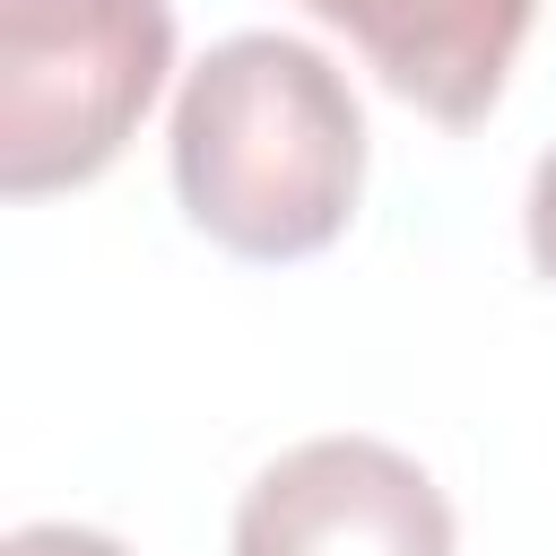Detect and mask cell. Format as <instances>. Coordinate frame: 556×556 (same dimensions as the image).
Instances as JSON below:
<instances>
[{
  "instance_id": "277c9868",
  "label": "cell",
  "mask_w": 556,
  "mask_h": 556,
  "mask_svg": "<svg viewBox=\"0 0 556 556\" xmlns=\"http://www.w3.org/2000/svg\"><path fill=\"white\" fill-rule=\"evenodd\" d=\"M295 9L339 26L365 52V70L400 104L434 113L443 130H469L495 113L539 17V0H295Z\"/></svg>"
},
{
  "instance_id": "7a4b0ae2",
  "label": "cell",
  "mask_w": 556,
  "mask_h": 556,
  "mask_svg": "<svg viewBox=\"0 0 556 556\" xmlns=\"http://www.w3.org/2000/svg\"><path fill=\"white\" fill-rule=\"evenodd\" d=\"M174 70L165 0H0V191L96 182Z\"/></svg>"
},
{
  "instance_id": "8992f818",
  "label": "cell",
  "mask_w": 556,
  "mask_h": 556,
  "mask_svg": "<svg viewBox=\"0 0 556 556\" xmlns=\"http://www.w3.org/2000/svg\"><path fill=\"white\" fill-rule=\"evenodd\" d=\"M521 235H530V261L539 278H556V148L530 165V200H521Z\"/></svg>"
},
{
  "instance_id": "3957f363",
  "label": "cell",
  "mask_w": 556,
  "mask_h": 556,
  "mask_svg": "<svg viewBox=\"0 0 556 556\" xmlns=\"http://www.w3.org/2000/svg\"><path fill=\"white\" fill-rule=\"evenodd\" d=\"M235 556H460V530L408 452L374 434H313L243 486Z\"/></svg>"
},
{
  "instance_id": "5b68a950",
  "label": "cell",
  "mask_w": 556,
  "mask_h": 556,
  "mask_svg": "<svg viewBox=\"0 0 556 556\" xmlns=\"http://www.w3.org/2000/svg\"><path fill=\"white\" fill-rule=\"evenodd\" d=\"M0 556H130V547L104 530H78V521H26V530H9Z\"/></svg>"
},
{
  "instance_id": "6da1fadb",
  "label": "cell",
  "mask_w": 556,
  "mask_h": 556,
  "mask_svg": "<svg viewBox=\"0 0 556 556\" xmlns=\"http://www.w3.org/2000/svg\"><path fill=\"white\" fill-rule=\"evenodd\" d=\"M174 200L235 261H304L348 235L365 113L295 35H226L174 96Z\"/></svg>"
}]
</instances>
